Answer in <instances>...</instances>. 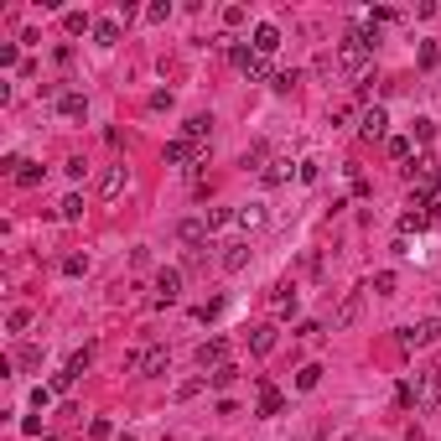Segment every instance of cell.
Segmentation results:
<instances>
[{"mask_svg": "<svg viewBox=\"0 0 441 441\" xmlns=\"http://www.w3.org/2000/svg\"><path fill=\"white\" fill-rule=\"evenodd\" d=\"M89 359H93V348H83V353H73V359H68V369H73V374H83V369H89Z\"/></svg>", "mask_w": 441, "mask_h": 441, "instance_id": "41", "label": "cell"}, {"mask_svg": "<svg viewBox=\"0 0 441 441\" xmlns=\"http://www.w3.org/2000/svg\"><path fill=\"white\" fill-rule=\"evenodd\" d=\"M146 16H151V21H166V16H172V0H156V5H151Z\"/></svg>", "mask_w": 441, "mask_h": 441, "instance_id": "43", "label": "cell"}, {"mask_svg": "<svg viewBox=\"0 0 441 441\" xmlns=\"http://www.w3.org/2000/svg\"><path fill=\"white\" fill-rule=\"evenodd\" d=\"M384 151H389V161H410V140L405 135H389V140H384Z\"/></svg>", "mask_w": 441, "mask_h": 441, "instance_id": "27", "label": "cell"}, {"mask_svg": "<svg viewBox=\"0 0 441 441\" xmlns=\"http://www.w3.org/2000/svg\"><path fill=\"white\" fill-rule=\"evenodd\" d=\"M120 42V21H93V47H115Z\"/></svg>", "mask_w": 441, "mask_h": 441, "instance_id": "23", "label": "cell"}, {"mask_svg": "<svg viewBox=\"0 0 441 441\" xmlns=\"http://www.w3.org/2000/svg\"><path fill=\"white\" fill-rule=\"evenodd\" d=\"M369 52H374V47L363 42V32L353 26V32L343 36V47H337V63H343V68H363V63H369Z\"/></svg>", "mask_w": 441, "mask_h": 441, "instance_id": "3", "label": "cell"}, {"mask_svg": "<svg viewBox=\"0 0 441 441\" xmlns=\"http://www.w3.org/2000/svg\"><path fill=\"white\" fill-rule=\"evenodd\" d=\"M374 291H379V296H395V270H379V275H374Z\"/></svg>", "mask_w": 441, "mask_h": 441, "instance_id": "30", "label": "cell"}, {"mask_svg": "<svg viewBox=\"0 0 441 441\" xmlns=\"http://www.w3.org/2000/svg\"><path fill=\"white\" fill-rule=\"evenodd\" d=\"M58 115H63V120H83V115H89V99H83L78 89L58 93Z\"/></svg>", "mask_w": 441, "mask_h": 441, "instance_id": "10", "label": "cell"}, {"mask_svg": "<svg viewBox=\"0 0 441 441\" xmlns=\"http://www.w3.org/2000/svg\"><path fill=\"white\" fill-rule=\"evenodd\" d=\"M249 265V244H229L223 249V270H244Z\"/></svg>", "mask_w": 441, "mask_h": 441, "instance_id": "24", "label": "cell"}, {"mask_svg": "<svg viewBox=\"0 0 441 441\" xmlns=\"http://www.w3.org/2000/svg\"><path fill=\"white\" fill-rule=\"evenodd\" d=\"M249 353H255V359L275 353V322H260V327H249Z\"/></svg>", "mask_w": 441, "mask_h": 441, "instance_id": "8", "label": "cell"}, {"mask_svg": "<svg viewBox=\"0 0 441 441\" xmlns=\"http://www.w3.org/2000/svg\"><path fill=\"white\" fill-rule=\"evenodd\" d=\"M296 177H302V182H317V177H322V166H317V161H302V166H296Z\"/></svg>", "mask_w": 441, "mask_h": 441, "instance_id": "40", "label": "cell"}, {"mask_svg": "<svg viewBox=\"0 0 441 441\" xmlns=\"http://www.w3.org/2000/svg\"><path fill=\"white\" fill-rule=\"evenodd\" d=\"M280 405H286V400H280V389H275V384H260V416H280Z\"/></svg>", "mask_w": 441, "mask_h": 441, "instance_id": "17", "label": "cell"}, {"mask_svg": "<svg viewBox=\"0 0 441 441\" xmlns=\"http://www.w3.org/2000/svg\"><path fill=\"white\" fill-rule=\"evenodd\" d=\"M270 306H275V317H291V312H296V286H286V280H280V286L270 291Z\"/></svg>", "mask_w": 441, "mask_h": 441, "instance_id": "13", "label": "cell"}, {"mask_svg": "<svg viewBox=\"0 0 441 441\" xmlns=\"http://www.w3.org/2000/svg\"><path fill=\"white\" fill-rule=\"evenodd\" d=\"M89 436L104 441V436H115V426H109V420H89Z\"/></svg>", "mask_w": 441, "mask_h": 441, "instance_id": "38", "label": "cell"}, {"mask_svg": "<svg viewBox=\"0 0 441 441\" xmlns=\"http://www.w3.org/2000/svg\"><path fill=\"white\" fill-rule=\"evenodd\" d=\"M166 363H172V348H151L146 359H140V374H146V379H156V374H166Z\"/></svg>", "mask_w": 441, "mask_h": 441, "instance_id": "14", "label": "cell"}, {"mask_svg": "<svg viewBox=\"0 0 441 441\" xmlns=\"http://www.w3.org/2000/svg\"><path fill=\"white\" fill-rule=\"evenodd\" d=\"M83 270H89V260H83V255H68V260H63V275H83Z\"/></svg>", "mask_w": 441, "mask_h": 441, "instance_id": "35", "label": "cell"}, {"mask_svg": "<svg viewBox=\"0 0 441 441\" xmlns=\"http://www.w3.org/2000/svg\"><path fill=\"white\" fill-rule=\"evenodd\" d=\"M192 156H203V146H192L187 135H177V140H166V161L172 166H187Z\"/></svg>", "mask_w": 441, "mask_h": 441, "instance_id": "9", "label": "cell"}, {"mask_svg": "<svg viewBox=\"0 0 441 441\" xmlns=\"http://www.w3.org/2000/svg\"><path fill=\"white\" fill-rule=\"evenodd\" d=\"M384 130H389V115H384L379 104H374V109H363V120H359V135H363V140H384Z\"/></svg>", "mask_w": 441, "mask_h": 441, "instance_id": "7", "label": "cell"}, {"mask_svg": "<svg viewBox=\"0 0 441 441\" xmlns=\"http://www.w3.org/2000/svg\"><path fill=\"white\" fill-rule=\"evenodd\" d=\"M431 223V213H416V208H405L400 213V239H410V234H420Z\"/></svg>", "mask_w": 441, "mask_h": 441, "instance_id": "20", "label": "cell"}, {"mask_svg": "<svg viewBox=\"0 0 441 441\" xmlns=\"http://www.w3.org/2000/svg\"><path fill=\"white\" fill-rule=\"evenodd\" d=\"M244 16H249L244 5H223V26H244Z\"/></svg>", "mask_w": 441, "mask_h": 441, "instance_id": "36", "label": "cell"}, {"mask_svg": "<svg viewBox=\"0 0 441 441\" xmlns=\"http://www.w3.org/2000/svg\"><path fill=\"white\" fill-rule=\"evenodd\" d=\"M26 322H32V312H26V306H16L11 322H5V327H11V337H16V332H26Z\"/></svg>", "mask_w": 441, "mask_h": 441, "instance_id": "33", "label": "cell"}, {"mask_svg": "<svg viewBox=\"0 0 441 441\" xmlns=\"http://www.w3.org/2000/svg\"><path fill=\"white\" fill-rule=\"evenodd\" d=\"M63 26H68L73 36H83V32H89V16H83V11H68V16H63Z\"/></svg>", "mask_w": 441, "mask_h": 441, "instance_id": "29", "label": "cell"}, {"mask_svg": "<svg viewBox=\"0 0 441 441\" xmlns=\"http://www.w3.org/2000/svg\"><path fill=\"white\" fill-rule=\"evenodd\" d=\"M16 363H21V369H36V363H42V348H16Z\"/></svg>", "mask_w": 441, "mask_h": 441, "instance_id": "32", "label": "cell"}, {"mask_svg": "<svg viewBox=\"0 0 441 441\" xmlns=\"http://www.w3.org/2000/svg\"><path fill=\"white\" fill-rule=\"evenodd\" d=\"M125 166H109V172L104 177H99V198H120V187H125Z\"/></svg>", "mask_w": 441, "mask_h": 441, "instance_id": "15", "label": "cell"}, {"mask_svg": "<svg viewBox=\"0 0 441 441\" xmlns=\"http://www.w3.org/2000/svg\"><path fill=\"white\" fill-rule=\"evenodd\" d=\"M73 379H78V374H73V369L52 374V395H68V389H73Z\"/></svg>", "mask_w": 441, "mask_h": 441, "instance_id": "31", "label": "cell"}, {"mask_svg": "<svg viewBox=\"0 0 441 441\" xmlns=\"http://www.w3.org/2000/svg\"><path fill=\"white\" fill-rule=\"evenodd\" d=\"M260 182H265V187H280V182H291V161H286V156L265 161V166H260Z\"/></svg>", "mask_w": 441, "mask_h": 441, "instance_id": "12", "label": "cell"}, {"mask_svg": "<svg viewBox=\"0 0 441 441\" xmlns=\"http://www.w3.org/2000/svg\"><path fill=\"white\" fill-rule=\"evenodd\" d=\"M420 68H436V42H420Z\"/></svg>", "mask_w": 441, "mask_h": 441, "instance_id": "42", "label": "cell"}, {"mask_svg": "<svg viewBox=\"0 0 441 441\" xmlns=\"http://www.w3.org/2000/svg\"><path fill=\"white\" fill-rule=\"evenodd\" d=\"M234 379H239V363H223V369H213V374H208V384H213V389H229Z\"/></svg>", "mask_w": 441, "mask_h": 441, "instance_id": "25", "label": "cell"}, {"mask_svg": "<svg viewBox=\"0 0 441 441\" xmlns=\"http://www.w3.org/2000/svg\"><path fill=\"white\" fill-rule=\"evenodd\" d=\"M120 441H135V436H130V431H125V436H120Z\"/></svg>", "mask_w": 441, "mask_h": 441, "instance_id": "45", "label": "cell"}, {"mask_svg": "<svg viewBox=\"0 0 441 441\" xmlns=\"http://www.w3.org/2000/svg\"><path fill=\"white\" fill-rule=\"evenodd\" d=\"M234 218V208H208V229H223Z\"/></svg>", "mask_w": 441, "mask_h": 441, "instance_id": "37", "label": "cell"}, {"mask_svg": "<svg viewBox=\"0 0 441 441\" xmlns=\"http://www.w3.org/2000/svg\"><path fill=\"white\" fill-rule=\"evenodd\" d=\"M359 306H363V296H359V291H348V296H343V306H337V317H332V327H348L353 317H359Z\"/></svg>", "mask_w": 441, "mask_h": 441, "instance_id": "18", "label": "cell"}, {"mask_svg": "<svg viewBox=\"0 0 441 441\" xmlns=\"http://www.w3.org/2000/svg\"><path fill=\"white\" fill-rule=\"evenodd\" d=\"M441 337V317H426L420 327H400V348H426Z\"/></svg>", "mask_w": 441, "mask_h": 441, "instance_id": "4", "label": "cell"}, {"mask_svg": "<svg viewBox=\"0 0 441 441\" xmlns=\"http://www.w3.org/2000/svg\"><path fill=\"white\" fill-rule=\"evenodd\" d=\"M234 223H239V229H260V223H265V208H260V203H244V208L234 213Z\"/></svg>", "mask_w": 441, "mask_h": 441, "instance_id": "22", "label": "cell"}, {"mask_svg": "<svg viewBox=\"0 0 441 441\" xmlns=\"http://www.w3.org/2000/svg\"><path fill=\"white\" fill-rule=\"evenodd\" d=\"M208 218H182V223H177V239H182V244H203V239H208Z\"/></svg>", "mask_w": 441, "mask_h": 441, "instance_id": "11", "label": "cell"}, {"mask_svg": "<svg viewBox=\"0 0 441 441\" xmlns=\"http://www.w3.org/2000/svg\"><path fill=\"white\" fill-rule=\"evenodd\" d=\"M431 135H436V120H416V140H420V146H426Z\"/></svg>", "mask_w": 441, "mask_h": 441, "instance_id": "39", "label": "cell"}, {"mask_svg": "<svg viewBox=\"0 0 441 441\" xmlns=\"http://www.w3.org/2000/svg\"><path fill=\"white\" fill-rule=\"evenodd\" d=\"M42 166H36V161H26V156H21V166H16V187H42Z\"/></svg>", "mask_w": 441, "mask_h": 441, "instance_id": "21", "label": "cell"}, {"mask_svg": "<svg viewBox=\"0 0 441 441\" xmlns=\"http://www.w3.org/2000/svg\"><path fill=\"white\" fill-rule=\"evenodd\" d=\"M208 130H213V120H208V115H192V120L182 125V135L192 140V146H203V140H208Z\"/></svg>", "mask_w": 441, "mask_h": 441, "instance_id": "19", "label": "cell"}, {"mask_svg": "<svg viewBox=\"0 0 441 441\" xmlns=\"http://www.w3.org/2000/svg\"><path fill=\"white\" fill-rule=\"evenodd\" d=\"M32 405H36V410L52 405V384H36V389H32Z\"/></svg>", "mask_w": 441, "mask_h": 441, "instance_id": "34", "label": "cell"}, {"mask_svg": "<svg viewBox=\"0 0 441 441\" xmlns=\"http://www.w3.org/2000/svg\"><path fill=\"white\" fill-rule=\"evenodd\" d=\"M436 400H441V374L436 369H420L416 374V410H420V416H431Z\"/></svg>", "mask_w": 441, "mask_h": 441, "instance_id": "2", "label": "cell"}, {"mask_svg": "<svg viewBox=\"0 0 441 441\" xmlns=\"http://www.w3.org/2000/svg\"><path fill=\"white\" fill-rule=\"evenodd\" d=\"M317 384H322V369H317V363H306V369L296 374V389H317Z\"/></svg>", "mask_w": 441, "mask_h": 441, "instance_id": "28", "label": "cell"}, {"mask_svg": "<svg viewBox=\"0 0 441 441\" xmlns=\"http://www.w3.org/2000/svg\"><path fill=\"white\" fill-rule=\"evenodd\" d=\"M198 363H203V369H223V363H229V343H223V337H208V343H203V348H198Z\"/></svg>", "mask_w": 441, "mask_h": 441, "instance_id": "6", "label": "cell"}, {"mask_svg": "<svg viewBox=\"0 0 441 441\" xmlns=\"http://www.w3.org/2000/svg\"><path fill=\"white\" fill-rule=\"evenodd\" d=\"M182 296V270H161L156 275V306H172Z\"/></svg>", "mask_w": 441, "mask_h": 441, "instance_id": "5", "label": "cell"}, {"mask_svg": "<svg viewBox=\"0 0 441 441\" xmlns=\"http://www.w3.org/2000/svg\"><path fill=\"white\" fill-rule=\"evenodd\" d=\"M151 109H172V89H156L151 93Z\"/></svg>", "mask_w": 441, "mask_h": 441, "instance_id": "44", "label": "cell"}, {"mask_svg": "<svg viewBox=\"0 0 441 441\" xmlns=\"http://www.w3.org/2000/svg\"><path fill=\"white\" fill-rule=\"evenodd\" d=\"M58 218H68V223H78V218H83V198H78V192H68V198H63Z\"/></svg>", "mask_w": 441, "mask_h": 441, "instance_id": "26", "label": "cell"}, {"mask_svg": "<svg viewBox=\"0 0 441 441\" xmlns=\"http://www.w3.org/2000/svg\"><path fill=\"white\" fill-rule=\"evenodd\" d=\"M229 58H234V68H239L249 83H265V78L275 83V73H270V58H260L255 47H229Z\"/></svg>", "mask_w": 441, "mask_h": 441, "instance_id": "1", "label": "cell"}, {"mask_svg": "<svg viewBox=\"0 0 441 441\" xmlns=\"http://www.w3.org/2000/svg\"><path fill=\"white\" fill-rule=\"evenodd\" d=\"M275 47H280V32H275V26H255V52H260V58H270V52H275Z\"/></svg>", "mask_w": 441, "mask_h": 441, "instance_id": "16", "label": "cell"}]
</instances>
